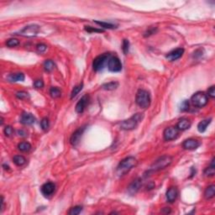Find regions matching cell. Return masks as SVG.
Masks as SVG:
<instances>
[{
	"label": "cell",
	"instance_id": "obj_2",
	"mask_svg": "<svg viewBox=\"0 0 215 215\" xmlns=\"http://www.w3.org/2000/svg\"><path fill=\"white\" fill-rule=\"evenodd\" d=\"M144 115L143 114H135L132 117H130L128 119L122 121L120 124V128L124 130H132L135 129L138 126V124L140 123L143 119Z\"/></svg>",
	"mask_w": 215,
	"mask_h": 215
},
{
	"label": "cell",
	"instance_id": "obj_4",
	"mask_svg": "<svg viewBox=\"0 0 215 215\" xmlns=\"http://www.w3.org/2000/svg\"><path fill=\"white\" fill-rule=\"evenodd\" d=\"M171 161H172V158L170 156H161L156 160V161L151 165L149 172H150V171L154 172V171H158L162 170V169H165L166 167H167L168 166L171 165Z\"/></svg>",
	"mask_w": 215,
	"mask_h": 215
},
{
	"label": "cell",
	"instance_id": "obj_34",
	"mask_svg": "<svg viewBox=\"0 0 215 215\" xmlns=\"http://www.w3.org/2000/svg\"><path fill=\"white\" fill-rule=\"evenodd\" d=\"M189 109V101L188 100H184L183 103H181L180 105V111L182 112H186Z\"/></svg>",
	"mask_w": 215,
	"mask_h": 215
},
{
	"label": "cell",
	"instance_id": "obj_12",
	"mask_svg": "<svg viewBox=\"0 0 215 215\" xmlns=\"http://www.w3.org/2000/svg\"><path fill=\"white\" fill-rule=\"evenodd\" d=\"M89 102V96L88 94L84 95L83 97H81L78 102H77V105H76V112L78 114H82L83 111L85 110L86 107L88 104Z\"/></svg>",
	"mask_w": 215,
	"mask_h": 215
},
{
	"label": "cell",
	"instance_id": "obj_22",
	"mask_svg": "<svg viewBox=\"0 0 215 215\" xmlns=\"http://www.w3.org/2000/svg\"><path fill=\"white\" fill-rule=\"evenodd\" d=\"M118 87V83L117 82H110V83H105L102 86V88L105 90L108 91H112V90H115Z\"/></svg>",
	"mask_w": 215,
	"mask_h": 215
},
{
	"label": "cell",
	"instance_id": "obj_42",
	"mask_svg": "<svg viewBox=\"0 0 215 215\" xmlns=\"http://www.w3.org/2000/svg\"><path fill=\"white\" fill-rule=\"evenodd\" d=\"M3 167H4V170H8V171H9V166L3 165Z\"/></svg>",
	"mask_w": 215,
	"mask_h": 215
},
{
	"label": "cell",
	"instance_id": "obj_29",
	"mask_svg": "<svg viewBox=\"0 0 215 215\" xmlns=\"http://www.w3.org/2000/svg\"><path fill=\"white\" fill-rule=\"evenodd\" d=\"M19 45V41L18 39L11 38L6 41V45L9 46V47H15V46H17Z\"/></svg>",
	"mask_w": 215,
	"mask_h": 215
},
{
	"label": "cell",
	"instance_id": "obj_19",
	"mask_svg": "<svg viewBox=\"0 0 215 215\" xmlns=\"http://www.w3.org/2000/svg\"><path fill=\"white\" fill-rule=\"evenodd\" d=\"M25 78L24 74L22 72H18V73H12L8 77V80L11 83H17V82H23Z\"/></svg>",
	"mask_w": 215,
	"mask_h": 215
},
{
	"label": "cell",
	"instance_id": "obj_32",
	"mask_svg": "<svg viewBox=\"0 0 215 215\" xmlns=\"http://www.w3.org/2000/svg\"><path fill=\"white\" fill-rule=\"evenodd\" d=\"M122 50H123V52H124V55H127L128 52H129V50H130V42L126 39H124V41H123Z\"/></svg>",
	"mask_w": 215,
	"mask_h": 215
},
{
	"label": "cell",
	"instance_id": "obj_9",
	"mask_svg": "<svg viewBox=\"0 0 215 215\" xmlns=\"http://www.w3.org/2000/svg\"><path fill=\"white\" fill-rule=\"evenodd\" d=\"M163 136H164L165 140H166V141L173 140L175 139H177L178 136V130L175 127H168L164 130Z\"/></svg>",
	"mask_w": 215,
	"mask_h": 215
},
{
	"label": "cell",
	"instance_id": "obj_16",
	"mask_svg": "<svg viewBox=\"0 0 215 215\" xmlns=\"http://www.w3.org/2000/svg\"><path fill=\"white\" fill-rule=\"evenodd\" d=\"M20 122L23 124H25V125H30V124H34L36 122V118L30 113H23L21 114Z\"/></svg>",
	"mask_w": 215,
	"mask_h": 215
},
{
	"label": "cell",
	"instance_id": "obj_11",
	"mask_svg": "<svg viewBox=\"0 0 215 215\" xmlns=\"http://www.w3.org/2000/svg\"><path fill=\"white\" fill-rule=\"evenodd\" d=\"M200 142L195 140V139H187L184 140V142L183 143V147L185 149V150H196L197 148H198L200 146Z\"/></svg>",
	"mask_w": 215,
	"mask_h": 215
},
{
	"label": "cell",
	"instance_id": "obj_20",
	"mask_svg": "<svg viewBox=\"0 0 215 215\" xmlns=\"http://www.w3.org/2000/svg\"><path fill=\"white\" fill-rule=\"evenodd\" d=\"M211 121H212V118H209V119H204V120H202L201 122H199V124H197L198 131L200 133L205 132L209 124L211 123Z\"/></svg>",
	"mask_w": 215,
	"mask_h": 215
},
{
	"label": "cell",
	"instance_id": "obj_7",
	"mask_svg": "<svg viewBox=\"0 0 215 215\" xmlns=\"http://www.w3.org/2000/svg\"><path fill=\"white\" fill-rule=\"evenodd\" d=\"M39 31H40V26L37 24H30L28 26H25L24 29L19 32V36H24V37H36L38 35Z\"/></svg>",
	"mask_w": 215,
	"mask_h": 215
},
{
	"label": "cell",
	"instance_id": "obj_24",
	"mask_svg": "<svg viewBox=\"0 0 215 215\" xmlns=\"http://www.w3.org/2000/svg\"><path fill=\"white\" fill-rule=\"evenodd\" d=\"M55 67H56V65H55V63H54L51 60H46V61L44 62L45 70L46 71H48V72H50V71H53L54 69H55Z\"/></svg>",
	"mask_w": 215,
	"mask_h": 215
},
{
	"label": "cell",
	"instance_id": "obj_5",
	"mask_svg": "<svg viewBox=\"0 0 215 215\" xmlns=\"http://www.w3.org/2000/svg\"><path fill=\"white\" fill-rule=\"evenodd\" d=\"M191 102L195 107L203 108L207 105V103L209 102V97H208V95L205 94L203 92H197L191 96Z\"/></svg>",
	"mask_w": 215,
	"mask_h": 215
},
{
	"label": "cell",
	"instance_id": "obj_10",
	"mask_svg": "<svg viewBox=\"0 0 215 215\" xmlns=\"http://www.w3.org/2000/svg\"><path fill=\"white\" fill-rule=\"evenodd\" d=\"M85 127H81L78 130H77L75 132L71 135V139H70V143H71L73 146H76L77 144H79L80 140H81V138L83 135V132L85 130Z\"/></svg>",
	"mask_w": 215,
	"mask_h": 215
},
{
	"label": "cell",
	"instance_id": "obj_17",
	"mask_svg": "<svg viewBox=\"0 0 215 215\" xmlns=\"http://www.w3.org/2000/svg\"><path fill=\"white\" fill-rule=\"evenodd\" d=\"M177 194H178V191H177V189L176 187H170L166 191V200L169 203H173L177 199Z\"/></svg>",
	"mask_w": 215,
	"mask_h": 215
},
{
	"label": "cell",
	"instance_id": "obj_15",
	"mask_svg": "<svg viewBox=\"0 0 215 215\" xmlns=\"http://www.w3.org/2000/svg\"><path fill=\"white\" fill-rule=\"evenodd\" d=\"M41 189L42 194L45 197H48V196L53 194L55 189H56V185L53 183H46L42 186Z\"/></svg>",
	"mask_w": 215,
	"mask_h": 215
},
{
	"label": "cell",
	"instance_id": "obj_40",
	"mask_svg": "<svg viewBox=\"0 0 215 215\" xmlns=\"http://www.w3.org/2000/svg\"><path fill=\"white\" fill-rule=\"evenodd\" d=\"M34 86L36 88H42L44 87V83L42 80H36V82L34 83Z\"/></svg>",
	"mask_w": 215,
	"mask_h": 215
},
{
	"label": "cell",
	"instance_id": "obj_39",
	"mask_svg": "<svg viewBox=\"0 0 215 215\" xmlns=\"http://www.w3.org/2000/svg\"><path fill=\"white\" fill-rule=\"evenodd\" d=\"M208 95L209 97H212V98H214L215 97V87L214 86H212L210 87L208 90Z\"/></svg>",
	"mask_w": 215,
	"mask_h": 215
},
{
	"label": "cell",
	"instance_id": "obj_18",
	"mask_svg": "<svg viewBox=\"0 0 215 215\" xmlns=\"http://www.w3.org/2000/svg\"><path fill=\"white\" fill-rule=\"evenodd\" d=\"M191 127V122L187 118H182L177 124V128L178 130H187Z\"/></svg>",
	"mask_w": 215,
	"mask_h": 215
},
{
	"label": "cell",
	"instance_id": "obj_28",
	"mask_svg": "<svg viewBox=\"0 0 215 215\" xmlns=\"http://www.w3.org/2000/svg\"><path fill=\"white\" fill-rule=\"evenodd\" d=\"M83 83H82L81 84H79V85L76 86V87H74V88L72 89V91H71V98L72 99L73 97H75L76 96H77L78 93H79L80 92L82 91V89H83Z\"/></svg>",
	"mask_w": 215,
	"mask_h": 215
},
{
	"label": "cell",
	"instance_id": "obj_23",
	"mask_svg": "<svg viewBox=\"0 0 215 215\" xmlns=\"http://www.w3.org/2000/svg\"><path fill=\"white\" fill-rule=\"evenodd\" d=\"M13 161H14V163H15L16 166H21L25 164L26 160H25V158H24L23 156H14V158H13Z\"/></svg>",
	"mask_w": 215,
	"mask_h": 215
},
{
	"label": "cell",
	"instance_id": "obj_13",
	"mask_svg": "<svg viewBox=\"0 0 215 215\" xmlns=\"http://www.w3.org/2000/svg\"><path fill=\"white\" fill-rule=\"evenodd\" d=\"M183 53H184V49L183 48H177L176 50H173L171 52L166 55V59L170 62H174V61H177L179 58H181L183 56Z\"/></svg>",
	"mask_w": 215,
	"mask_h": 215
},
{
	"label": "cell",
	"instance_id": "obj_21",
	"mask_svg": "<svg viewBox=\"0 0 215 215\" xmlns=\"http://www.w3.org/2000/svg\"><path fill=\"white\" fill-rule=\"evenodd\" d=\"M215 195V186L211 185L208 187L204 191V197L206 198L207 200L209 199H211L213 197H214Z\"/></svg>",
	"mask_w": 215,
	"mask_h": 215
},
{
	"label": "cell",
	"instance_id": "obj_30",
	"mask_svg": "<svg viewBox=\"0 0 215 215\" xmlns=\"http://www.w3.org/2000/svg\"><path fill=\"white\" fill-rule=\"evenodd\" d=\"M82 211H83V207L75 206L73 207V208H71V209L69 210L68 213L70 215H77L79 214Z\"/></svg>",
	"mask_w": 215,
	"mask_h": 215
},
{
	"label": "cell",
	"instance_id": "obj_31",
	"mask_svg": "<svg viewBox=\"0 0 215 215\" xmlns=\"http://www.w3.org/2000/svg\"><path fill=\"white\" fill-rule=\"evenodd\" d=\"M215 166H210L209 167L206 168L205 171H204V175L206 177H213V175L215 173Z\"/></svg>",
	"mask_w": 215,
	"mask_h": 215
},
{
	"label": "cell",
	"instance_id": "obj_41",
	"mask_svg": "<svg viewBox=\"0 0 215 215\" xmlns=\"http://www.w3.org/2000/svg\"><path fill=\"white\" fill-rule=\"evenodd\" d=\"M1 204H2V206H1V212H3V210L4 209V199H3V196L1 197Z\"/></svg>",
	"mask_w": 215,
	"mask_h": 215
},
{
	"label": "cell",
	"instance_id": "obj_33",
	"mask_svg": "<svg viewBox=\"0 0 215 215\" xmlns=\"http://www.w3.org/2000/svg\"><path fill=\"white\" fill-rule=\"evenodd\" d=\"M41 126L42 130H44V131H46L49 129V126H50L49 119L47 118H42V120L41 121Z\"/></svg>",
	"mask_w": 215,
	"mask_h": 215
},
{
	"label": "cell",
	"instance_id": "obj_6",
	"mask_svg": "<svg viewBox=\"0 0 215 215\" xmlns=\"http://www.w3.org/2000/svg\"><path fill=\"white\" fill-rule=\"evenodd\" d=\"M109 60V54H103L100 56H97L93 62H92V68L96 71H102L105 66L108 65V62Z\"/></svg>",
	"mask_w": 215,
	"mask_h": 215
},
{
	"label": "cell",
	"instance_id": "obj_3",
	"mask_svg": "<svg viewBox=\"0 0 215 215\" xmlns=\"http://www.w3.org/2000/svg\"><path fill=\"white\" fill-rule=\"evenodd\" d=\"M135 101L137 105L141 109H147L150 105L151 98L149 92L144 89H140L136 93Z\"/></svg>",
	"mask_w": 215,
	"mask_h": 215
},
{
	"label": "cell",
	"instance_id": "obj_1",
	"mask_svg": "<svg viewBox=\"0 0 215 215\" xmlns=\"http://www.w3.org/2000/svg\"><path fill=\"white\" fill-rule=\"evenodd\" d=\"M136 164H137V161L135 157L133 156L126 157L125 159L122 160L119 162L116 169V174L118 177H122L125 175L127 172H129L134 166H135Z\"/></svg>",
	"mask_w": 215,
	"mask_h": 215
},
{
	"label": "cell",
	"instance_id": "obj_38",
	"mask_svg": "<svg viewBox=\"0 0 215 215\" xmlns=\"http://www.w3.org/2000/svg\"><path fill=\"white\" fill-rule=\"evenodd\" d=\"M85 30L86 31H88V32H89V33H91V32H97V33L103 32V30L96 29V28H93V27H91V26H85Z\"/></svg>",
	"mask_w": 215,
	"mask_h": 215
},
{
	"label": "cell",
	"instance_id": "obj_35",
	"mask_svg": "<svg viewBox=\"0 0 215 215\" xmlns=\"http://www.w3.org/2000/svg\"><path fill=\"white\" fill-rule=\"evenodd\" d=\"M16 97H18L19 99L23 100V99H26V98H28V97H29V93H28V92H24V91L18 92L16 93Z\"/></svg>",
	"mask_w": 215,
	"mask_h": 215
},
{
	"label": "cell",
	"instance_id": "obj_14",
	"mask_svg": "<svg viewBox=\"0 0 215 215\" xmlns=\"http://www.w3.org/2000/svg\"><path fill=\"white\" fill-rule=\"evenodd\" d=\"M141 179L140 178H137V179L134 180L132 183H130V186L128 187V192L130 195L136 194L138 191L141 187Z\"/></svg>",
	"mask_w": 215,
	"mask_h": 215
},
{
	"label": "cell",
	"instance_id": "obj_36",
	"mask_svg": "<svg viewBox=\"0 0 215 215\" xmlns=\"http://www.w3.org/2000/svg\"><path fill=\"white\" fill-rule=\"evenodd\" d=\"M3 132H4V135H5L7 137H10V136H12L13 134H14V129H13L12 127L9 125V126H6L4 128Z\"/></svg>",
	"mask_w": 215,
	"mask_h": 215
},
{
	"label": "cell",
	"instance_id": "obj_26",
	"mask_svg": "<svg viewBox=\"0 0 215 215\" xmlns=\"http://www.w3.org/2000/svg\"><path fill=\"white\" fill-rule=\"evenodd\" d=\"M95 24L100 25L102 28H104V29H109V30H113V29H116L117 28V25L115 24H110V23H106V22H101V21H94Z\"/></svg>",
	"mask_w": 215,
	"mask_h": 215
},
{
	"label": "cell",
	"instance_id": "obj_25",
	"mask_svg": "<svg viewBox=\"0 0 215 215\" xmlns=\"http://www.w3.org/2000/svg\"><path fill=\"white\" fill-rule=\"evenodd\" d=\"M18 149L22 152H27L31 149V144L29 142H21L18 144Z\"/></svg>",
	"mask_w": 215,
	"mask_h": 215
},
{
	"label": "cell",
	"instance_id": "obj_8",
	"mask_svg": "<svg viewBox=\"0 0 215 215\" xmlns=\"http://www.w3.org/2000/svg\"><path fill=\"white\" fill-rule=\"evenodd\" d=\"M108 68L112 72H118L122 70V63L118 57H111L108 62Z\"/></svg>",
	"mask_w": 215,
	"mask_h": 215
},
{
	"label": "cell",
	"instance_id": "obj_27",
	"mask_svg": "<svg viewBox=\"0 0 215 215\" xmlns=\"http://www.w3.org/2000/svg\"><path fill=\"white\" fill-rule=\"evenodd\" d=\"M50 94L53 98H57V97H61L62 95V92L58 88H56V87H52L50 89Z\"/></svg>",
	"mask_w": 215,
	"mask_h": 215
},
{
	"label": "cell",
	"instance_id": "obj_37",
	"mask_svg": "<svg viewBox=\"0 0 215 215\" xmlns=\"http://www.w3.org/2000/svg\"><path fill=\"white\" fill-rule=\"evenodd\" d=\"M36 49H37V50H38L40 53H43L47 49V45L45 44H42V43L41 44H38L36 45Z\"/></svg>",
	"mask_w": 215,
	"mask_h": 215
}]
</instances>
